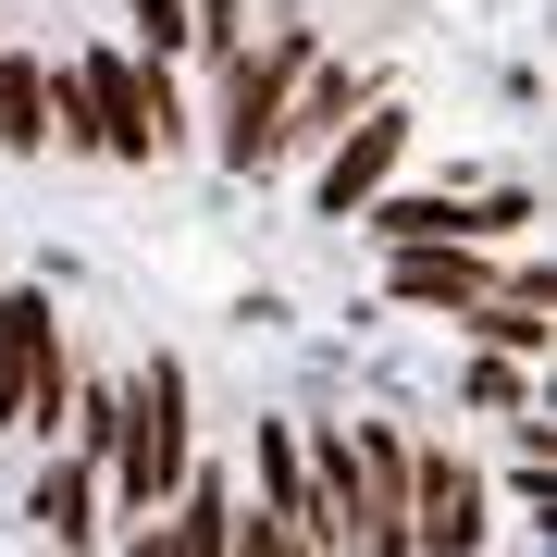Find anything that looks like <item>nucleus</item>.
Listing matches in <instances>:
<instances>
[{
    "instance_id": "nucleus-14",
    "label": "nucleus",
    "mask_w": 557,
    "mask_h": 557,
    "mask_svg": "<svg viewBox=\"0 0 557 557\" xmlns=\"http://www.w3.org/2000/svg\"><path fill=\"white\" fill-rule=\"evenodd\" d=\"M124 25H137V62H186V0H124Z\"/></svg>"
},
{
    "instance_id": "nucleus-7",
    "label": "nucleus",
    "mask_w": 557,
    "mask_h": 557,
    "mask_svg": "<svg viewBox=\"0 0 557 557\" xmlns=\"http://www.w3.org/2000/svg\"><path fill=\"white\" fill-rule=\"evenodd\" d=\"M25 533H38V545H62V557L112 545V496H100V458L50 446V458H38V483H25Z\"/></svg>"
},
{
    "instance_id": "nucleus-10",
    "label": "nucleus",
    "mask_w": 557,
    "mask_h": 557,
    "mask_svg": "<svg viewBox=\"0 0 557 557\" xmlns=\"http://www.w3.org/2000/svg\"><path fill=\"white\" fill-rule=\"evenodd\" d=\"M372 100H384V87L359 75V62H310V75L285 87V124H273V161H285V149H335L347 124L372 112Z\"/></svg>"
},
{
    "instance_id": "nucleus-4",
    "label": "nucleus",
    "mask_w": 557,
    "mask_h": 557,
    "mask_svg": "<svg viewBox=\"0 0 557 557\" xmlns=\"http://www.w3.org/2000/svg\"><path fill=\"white\" fill-rule=\"evenodd\" d=\"M310 25H273L260 50L223 62V124H211V149H223V174H273V124H285V87L310 75Z\"/></svg>"
},
{
    "instance_id": "nucleus-9",
    "label": "nucleus",
    "mask_w": 557,
    "mask_h": 557,
    "mask_svg": "<svg viewBox=\"0 0 557 557\" xmlns=\"http://www.w3.org/2000/svg\"><path fill=\"white\" fill-rule=\"evenodd\" d=\"M384 298H397V310L471 322L483 298H496V260H483V248H384Z\"/></svg>"
},
{
    "instance_id": "nucleus-1",
    "label": "nucleus",
    "mask_w": 557,
    "mask_h": 557,
    "mask_svg": "<svg viewBox=\"0 0 557 557\" xmlns=\"http://www.w3.org/2000/svg\"><path fill=\"white\" fill-rule=\"evenodd\" d=\"M186 137L174 75L137 62L124 38H87L75 62H50V149H100V161H161Z\"/></svg>"
},
{
    "instance_id": "nucleus-15",
    "label": "nucleus",
    "mask_w": 557,
    "mask_h": 557,
    "mask_svg": "<svg viewBox=\"0 0 557 557\" xmlns=\"http://www.w3.org/2000/svg\"><path fill=\"white\" fill-rule=\"evenodd\" d=\"M186 38H199L211 62H236L248 50V0H186Z\"/></svg>"
},
{
    "instance_id": "nucleus-16",
    "label": "nucleus",
    "mask_w": 557,
    "mask_h": 557,
    "mask_svg": "<svg viewBox=\"0 0 557 557\" xmlns=\"http://www.w3.org/2000/svg\"><path fill=\"white\" fill-rule=\"evenodd\" d=\"M223 557H322V545H298L285 520H260V508L236 496V545H223Z\"/></svg>"
},
{
    "instance_id": "nucleus-5",
    "label": "nucleus",
    "mask_w": 557,
    "mask_h": 557,
    "mask_svg": "<svg viewBox=\"0 0 557 557\" xmlns=\"http://www.w3.org/2000/svg\"><path fill=\"white\" fill-rule=\"evenodd\" d=\"M483 545H496V483L458 446L409 434V557H483Z\"/></svg>"
},
{
    "instance_id": "nucleus-12",
    "label": "nucleus",
    "mask_w": 557,
    "mask_h": 557,
    "mask_svg": "<svg viewBox=\"0 0 557 557\" xmlns=\"http://www.w3.org/2000/svg\"><path fill=\"white\" fill-rule=\"evenodd\" d=\"M0 149H50V50H0Z\"/></svg>"
},
{
    "instance_id": "nucleus-11",
    "label": "nucleus",
    "mask_w": 557,
    "mask_h": 557,
    "mask_svg": "<svg viewBox=\"0 0 557 557\" xmlns=\"http://www.w3.org/2000/svg\"><path fill=\"white\" fill-rule=\"evenodd\" d=\"M471 335H483V359H545L557 322H545V273H533V260H508V273H496V298L471 310Z\"/></svg>"
},
{
    "instance_id": "nucleus-6",
    "label": "nucleus",
    "mask_w": 557,
    "mask_h": 557,
    "mask_svg": "<svg viewBox=\"0 0 557 557\" xmlns=\"http://www.w3.org/2000/svg\"><path fill=\"white\" fill-rule=\"evenodd\" d=\"M409 137H421V112H397V100H372V112H359V124H347L335 149H322L310 199H322V211L347 223L359 199H384V186H397V161H409Z\"/></svg>"
},
{
    "instance_id": "nucleus-2",
    "label": "nucleus",
    "mask_w": 557,
    "mask_h": 557,
    "mask_svg": "<svg viewBox=\"0 0 557 557\" xmlns=\"http://www.w3.org/2000/svg\"><path fill=\"white\" fill-rule=\"evenodd\" d=\"M186 458H199V384H186V359H137V372H124V421H112V471H100L124 533L174 508Z\"/></svg>"
},
{
    "instance_id": "nucleus-13",
    "label": "nucleus",
    "mask_w": 557,
    "mask_h": 557,
    "mask_svg": "<svg viewBox=\"0 0 557 557\" xmlns=\"http://www.w3.org/2000/svg\"><path fill=\"white\" fill-rule=\"evenodd\" d=\"M458 397L496 409V421H533V372H520V359H471V372H458Z\"/></svg>"
},
{
    "instance_id": "nucleus-3",
    "label": "nucleus",
    "mask_w": 557,
    "mask_h": 557,
    "mask_svg": "<svg viewBox=\"0 0 557 557\" xmlns=\"http://www.w3.org/2000/svg\"><path fill=\"white\" fill-rule=\"evenodd\" d=\"M62 397H75L62 310H50V285H13V298H0V434L62 446Z\"/></svg>"
},
{
    "instance_id": "nucleus-8",
    "label": "nucleus",
    "mask_w": 557,
    "mask_h": 557,
    "mask_svg": "<svg viewBox=\"0 0 557 557\" xmlns=\"http://www.w3.org/2000/svg\"><path fill=\"white\" fill-rule=\"evenodd\" d=\"M248 508H260V520H285L298 545H322V483H310L298 421H248Z\"/></svg>"
}]
</instances>
